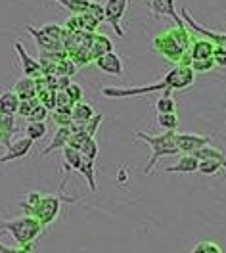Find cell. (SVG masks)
<instances>
[{"instance_id": "obj_1", "label": "cell", "mask_w": 226, "mask_h": 253, "mask_svg": "<svg viewBox=\"0 0 226 253\" xmlns=\"http://www.w3.org/2000/svg\"><path fill=\"white\" fill-rule=\"evenodd\" d=\"M195 73L190 65H175L165 73V77L153 84L144 86H130V88H119V86H106L102 88V94L108 98H130V96H144L151 92H165V90H186L194 84Z\"/></svg>"}, {"instance_id": "obj_2", "label": "cell", "mask_w": 226, "mask_h": 253, "mask_svg": "<svg viewBox=\"0 0 226 253\" xmlns=\"http://www.w3.org/2000/svg\"><path fill=\"white\" fill-rule=\"evenodd\" d=\"M192 41H194L192 33L182 21V23H175V25L163 29L159 35H155L151 41V48L157 54H161L165 60L178 65L184 60V56L190 54Z\"/></svg>"}, {"instance_id": "obj_3", "label": "cell", "mask_w": 226, "mask_h": 253, "mask_svg": "<svg viewBox=\"0 0 226 253\" xmlns=\"http://www.w3.org/2000/svg\"><path fill=\"white\" fill-rule=\"evenodd\" d=\"M73 204L75 198H65L64 194H40V192H29L27 200L19 202V207L23 209V215L35 217L44 228L56 221V217L60 215L62 204Z\"/></svg>"}, {"instance_id": "obj_4", "label": "cell", "mask_w": 226, "mask_h": 253, "mask_svg": "<svg viewBox=\"0 0 226 253\" xmlns=\"http://www.w3.org/2000/svg\"><path fill=\"white\" fill-rule=\"evenodd\" d=\"M134 136L138 140H144L150 150H151V156L148 159V165L144 167V174H151L157 161L167 156H177L178 154V146H177V130H165L163 134H146L142 130H136Z\"/></svg>"}, {"instance_id": "obj_5", "label": "cell", "mask_w": 226, "mask_h": 253, "mask_svg": "<svg viewBox=\"0 0 226 253\" xmlns=\"http://www.w3.org/2000/svg\"><path fill=\"white\" fill-rule=\"evenodd\" d=\"M42 230H44V226L35 217H29V215H21L16 219H0V234L8 232L16 240L19 248L31 250L35 240L42 234Z\"/></svg>"}, {"instance_id": "obj_6", "label": "cell", "mask_w": 226, "mask_h": 253, "mask_svg": "<svg viewBox=\"0 0 226 253\" xmlns=\"http://www.w3.org/2000/svg\"><path fill=\"white\" fill-rule=\"evenodd\" d=\"M180 16H182L184 23H186V27H188L190 31H194L197 37H203V39L211 41L217 48H221V50H225L226 52V33L211 31V29H207V27H201L194 17L188 14V10H186V8H182V10H180Z\"/></svg>"}, {"instance_id": "obj_7", "label": "cell", "mask_w": 226, "mask_h": 253, "mask_svg": "<svg viewBox=\"0 0 226 253\" xmlns=\"http://www.w3.org/2000/svg\"><path fill=\"white\" fill-rule=\"evenodd\" d=\"M129 8V0H108L104 4V12H106V21L113 27V31L117 37H125V31L121 27V21L125 17V12Z\"/></svg>"}, {"instance_id": "obj_8", "label": "cell", "mask_w": 226, "mask_h": 253, "mask_svg": "<svg viewBox=\"0 0 226 253\" xmlns=\"http://www.w3.org/2000/svg\"><path fill=\"white\" fill-rule=\"evenodd\" d=\"M209 136H201V134H186V132H177V146L178 152L182 154H195L197 150H201L203 146H209Z\"/></svg>"}, {"instance_id": "obj_9", "label": "cell", "mask_w": 226, "mask_h": 253, "mask_svg": "<svg viewBox=\"0 0 226 253\" xmlns=\"http://www.w3.org/2000/svg\"><path fill=\"white\" fill-rule=\"evenodd\" d=\"M14 48H16L17 56H19V60H21V69H23V77H33V79H38V77H42L44 73H42V67H40V63L37 62V60H33L31 56L27 54V50L23 48V44L16 41L14 42Z\"/></svg>"}, {"instance_id": "obj_10", "label": "cell", "mask_w": 226, "mask_h": 253, "mask_svg": "<svg viewBox=\"0 0 226 253\" xmlns=\"http://www.w3.org/2000/svg\"><path fill=\"white\" fill-rule=\"evenodd\" d=\"M96 65L100 71L113 75V77H123L125 75V67H123V60L119 58V54L115 52H108L104 56H100L96 60Z\"/></svg>"}, {"instance_id": "obj_11", "label": "cell", "mask_w": 226, "mask_h": 253, "mask_svg": "<svg viewBox=\"0 0 226 253\" xmlns=\"http://www.w3.org/2000/svg\"><path fill=\"white\" fill-rule=\"evenodd\" d=\"M33 148V140L23 136V138H17L16 142H12L6 148V154L0 156V163H8V161H16V159H23Z\"/></svg>"}, {"instance_id": "obj_12", "label": "cell", "mask_w": 226, "mask_h": 253, "mask_svg": "<svg viewBox=\"0 0 226 253\" xmlns=\"http://www.w3.org/2000/svg\"><path fill=\"white\" fill-rule=\"evenodd\" d=\"M150 10L153 17H171L175 23H182L184 19L178 16L177 8H175V0H151L150 2Z\"/></svg>"}, {"instance_id": "obj_13", "label": "cell", "mask_w": 226, "mask_h": 253, "mask_svg": "<svg viewBox=\"0 0 226 253\" xmlns=\"http://www.w3.org/2000/svg\"><path fill=\"white\" fill-rule=\"evenodd\" d=\"M215 50L217 46L211 41L203 39V37H194L192 46H190V58L192 60H209L215 56Z\"/></svg>"}, {"instance_id": "obj_14", "label": "cell", "mask_w": 226, "mask_h": 253, "mask_svg": "<svg viewBox=\"0 0 226 253\" xmlns=\"http://www.w3.org/2000/svg\"><path fill=\"white\" fill-rule=\"evenodd\" d=\"M88 52H90V58L96 62L100 56H104V54H108V52H113V42L106 35L94 33V35H92V41H90V46H88Z\"/></svg>"}, {"instance_id": "obj_15", "label": "cell", "mask_w": 226, "mask_h": 253, "mask_svg": "<svg viewBox=\"0 0 226 253\" xmlns=\"http://www.w3.org/2000/svg\"><path fill=\"white\" fill-rule=\"evenodd\" d=\"M199 169V159L194 154H184L178 159V163L165 169V173H195Z\"/></svg>"}, {"instance_id": "obj_16", "label": "cell", "mask_w": 226, "mask_h": 253, "mask_svg": "<svg viewBox=\"0 0 226 253\" xmlns=\"http://www.w3.org/2000/svg\"><path fill=\"white\" fill-rule=\"evenodd\" d=\"M14 92L17 94L19 100H31V98H37L38 96V90H37V79L33 77H21L14 84Z\"/></svg>"}, {"instance_id": "obj_17", "label": "cell", "mask_w": 226, "mask_h": 253, "mask_svg": "<svg viewBox=\"0 0 226 253\" xmlns=\"http://www.w3.org/2000/svg\"><path fill=\"white\" fill-rule=\"evenodd\" d=\"M25 29L31 33L33 37H35V41H37V44L40 48V52H52V50H65L64 44L62 42H56V41H52L48 39L44 33L40 31V29H37V27H31V25H25Z\"/></svg>"}, {"instance_id": "obj_18", "label": "cell", "mask_w": 226, "mask_h": 253, "mask_svg": "<svg viewBox=\"0 0 226 253\" xmlns=\"http://www.w3.org/2000/svg\"><path fill=\"white\" fill-rule=\"evenodd\" d=\"M64 169H65V180L69 178L71 171H79L82 165V154L79 150H73L69 146H65L64 150Z\"/></svg>"}, {"instance_id": "obj_19", "label": "cell", "mask_w": 226, "mask_h": 253, "mask_svg": "<svg viewBox=\"0 0 226 253\" xmlns=\"http://www.w3.org/2000/svg\"><path fill=\"white\" fill-rule=\"evenodd\" d=\"M16 130V115H0V144L8 148Z\"/></svg>"}, {"instance_id": "obj_20", "label": "cell", "mask_w": 226, "mask_h": 253, "mask_svg": "<svg viewBox=\"0 0 226 253\" xmlns=\"http://www.w3.org/2000/svg\"><path fill=\"white\" fill-rule=\"evenodd\" d=\"M69 136H71V128H69V126H58V130H56L52 142H50L48 148L42 152V156H50V154L56 152V150H64L65 146H67V142H69Z\"/></svg>"}, {"instance_id": "obj_21", "label": "cell", "mask_w": 226, "mask_h": 253, "mask_svg": "<svg viewBox=\"0 0 226 253\" xmlns=\"http://www.w3.org/2000/svg\"><path fill=\"white\" fill-rule=\"evenodd\" d=\"M96 115L94 108L86 102H77L71 110V117H73V123H79V125H86L92 117Z\"/></svg>"}, {"instance_id": "obj_22", "label": "cell", "mask_w": 226, "mask_h": 253, "mask_svg": "<svg viewBox=\"0 0 226 253\" xmlns=\"http://www.w3.org/2000/svg\"><path fill=\"white\" fill-rule=\"evenodd\" d=\"M19 98L14 90H6L0 94V115H16L19 108Z\"/></svg>"}, {"instance_id": "obj_23", "label": "cell", "mask_w": 226, "mask_h": 253, "mask_svg": "<svg viewBox=\"0 0 226 253\" xmlns=\"http://www.w3.org/2000/svg\"><path fill=\"white\" fill-rule=\"evenodd\" d=\"M54 2H60L65 10L71 12V16L86 14L92 8V4H94V0H54Z\"/></svg>"}, {"instance_id": "obj_24", "label": "cell", "mask_w": 226, "mask_h": 253, "mask_svg": "<svg viewBox=\"0 0 226 253\" xmlns=\"http://www.w3.org/2000/svg\"><path fill=\"white\" fill-rule=\"evenodd\" d=\"M197 159H215V161H219L221 165H223V169L226 171V156L219 150V148H215V146H203L201 150H197L194 154Z\"/></svg>"}, {"instance_id": "obj_25", "label": "cell", "mask_w": 226, "mask_h": 253, "mask_svg": "<svg viewBox=\"0 0 226 253\" xmlns=\"http://www.w3.org/2000/svg\"><path fill=\"white\" fill-rule=\"evenodd\" d=\"M79 173L86 178L90 192H96L98 186H96V176H94V159H88L82 156V165H81V169H79Z\"/></svg>"}, {"instance_id": "obj_26", "label": "cell", "mask_w": 226, "mask_h": 253, "mask_svg": "<svg viewBox=\"0 0 226 253\" xmlns=\"http://www.w3.org/2000/svg\"><path fill=\"white\" fill-rule=\"evenodd\" d=\"M46 123L44 121H29L27 126H25V136L27 138H31L33 142L35 140H40V138H44L46 136Z\"/></svg>"}, {"instance_id": "obj_27", "label": "cell", "mask_w": 226, "mask_h": 253, "mask_svg": "<svg viewBox=\"0 0 226 253\" xmlns=\"http://www.w3.org/2000/svg\"><path fill=\"white\" fill-rule=\"evenodd\" d=\"M153 108L157 113H177V102L173 100V96H161L155 100Z\"/></svg>"}, {"instance_id": "obj_28", "label": "cell", "mask_w": 226, "mask_h": 253, "mask_svg": "<svg viewBox=\"0 0 226 253\" xmlns=\"http://www.w3.org/2000/svg\"><path fill=\"white\" fill-rule=\"evenodd\" d=\"M157 125L165 130H177L178 115L177 113H157Z\"/></svg>"}, {"instance_id": "obj_29", "label": "cell", "mask_w": 226, "mask_h": 253, "mask_svg": "<svg viewBox=\"0 0 226 253\" xmlns=\"http://www.w3.org/2000/svg\"><path fill=\"white\" fill-rule=\"evenodd\" d=\"M192 253H223V248L217 242L211 240H199L192 248Z\"/></svg>"}, {"instance_id": "obj_30", "label": "cell", "mask_w": 226, "mask_h": 253, "mask_svg": "<svg viewBox=\"0 0 226 253\" xmlns=\"http://www.w3.org/2000/svg\"><path fill=\"white\" fill-rule=\"evenodd\" d=\"M90 138H92V136H88V132H86V130L71 132V136H69V142H67V146H69V148H73V150H79V152H81V148L86 142H88Z\"/></svg>"}, {"instance_id": "obj_31", "label": "cell", "mask_w": 226, "mask_h": 253, "mask_svg": "<svg viewBox=\"0 0 226 253\" xmlns=\"http://www.w3.org/2000/svg\"><path fill=\"white\" fill-rule=\"evenodd\" d=\"M221 169H223V165L219 161H215V159H199V169L197 171L201 174L211 176V174H217Z\"/></svg>"}, {"instance_id": "obj_32", "label": "cell", "mask_w": 226, "mask_h": 253, "mask_svg": "<svg viewBox=\"0 0 226 253\" xmlns=\"http://www.w3.org/2000/svg\"><path fill=\"white\" fill-rule=\"evenodd\" d=\"M71 110H73V108H71ZM71 110H64V108H56V110H54L52 117H54V121L58 123V126H71V123H73Z\"/></svg>"}, {"instance_id": "obj_33", "label": "cell", "mask_w": 226, "mask_h": 253, "mask_svg": "<svg viewBox=\"0 0 226 253\" xmlns=\"http://www.w3.org/2000/svg\"><path fill=\"white\" fill-rule=\"evenodd\" d=\"M38 104H40L38 96H37V98H31V100H21V102H19V108H17V115H21V117H29L31 111L35 110Z\"/></svg>"}, {"instance_id": "obj_34", "label": "cell", "mask_w": 226, "mask_h": 253, "mask_svg": "<svg viewBox=\"0 0 226 253\" xmlns=\"http://www.w3.org/2000/svg\"><path fill=\"white\" fill-rule=\"evenodd\" d=\"M190 67L194 69V73H207V71L217 67V63L213 58H209V60H192Z\"/></svg>"}, {"instance_id": "obj_35", "label": "cell", "mask_w": 226, "mask_h": 253, "mask_svg": "<svg viewBox=\"0 0 226 253\" xmlns=\"http://www.w3.org/2000/svg\"><path fill=\"white\" fill-rule=\"evenodd\" d=\"M81 154L84 156V158L94 159V161H96V158H98V142H96V138H90L88 142L84 144V146L81 148Z\"/></svg>"}, {"instance_id": "obj_36", "label": "cell", "mask_w": 226, "mask_h": 253, "mask_svg": "<svg viewBox=\"0 0 226 253\" xmlns=\"http://www.w3.org/2000/svg\"><path fill=\"white\" fill-rule=\"evenodd\" d=\"M65 94L69 96V100L73 102V104H77V102H82V88L79 84H75V83H69V86L64 90Z\"/></svg>"}, {"instance_id": "obj_37", "label": "cell", "mask_w": 226, "mask_h": 253, "mask_svg": "<svg viewBox=\"0 0 226 253\" xmlns=\"http://www.w3.org/2000/svg\"><path fill=\"white\" fill-rule=\"evenodd\" d=\"M100 123H102V113H96V115L84 125V130L88 132V136H92V138L96 136V130H98V126H100Z\"/></svg>"}, {"instance_id": "obj_38", "label": "cell", "mask_w": 226, "mask_h": 253, "mask_svg": "<svg viewBox=\"0 0 226 253\" xmlns=\"http://www.w3.org/2000/svg\"><path fill=\"white\" fill-rule=\"evenodd\" d=\"M46 115H48V108H44L42 104H38V106L31 111V115H29L27 119H29V121H46Z\"/></svg>"}, {"instance_id": "obj_39", "label": "cell", "mask_w": 226, "mask_h": 253, "mask_svg": "<svg viewBox=\"0 0 226 253\" xmlns=\"http://www.w3.org/2000/svg\"><path fill=\"white\" fill-rule=\"evenodd\" d=\"M29 252L31 250H27V248H19V246L12 248V246H6V244L0 242V253H29Z\"/></svg>"}, {"instance_id": "obj_40", "label": "cell", "mask_w": 226, "mask_h": 253, "mask_svg": "<svg viewBox=\"0 0 226 253\" xmlns=\"http://www.w3.org/2000/svg\"><path fill=\"white\" fill-rule=\"evenodd\" d=\"M213 60H215V63H217L219 67H226V52L225 50H221V48H217Z\"/></svg>"}]
</instances>
